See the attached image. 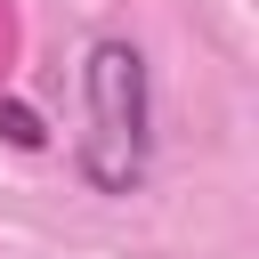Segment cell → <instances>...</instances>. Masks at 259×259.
Segmentation results:
<instances>
[{
	"mask_svg": "<svg viewBox=\"0 0 259 259\" xmlns=\"http://www.w3.org/2000/svg\"><path fill=\"white\" fill-rule=\"evenodd\" d=\"M81 97H89V138H81V178L97 194H138L154 162V89L138 40H89L81 57Z\"/></svg>",
	"mask_w": 259,
	"mask_h": 259,
	"instance_id": "cell-1",
	"label": "cell"
},
{
	"mask_svg": "<svg viewBox=\"0 0 259 259\" xmlns=\"http://www.w3.org/2000/svg\"><path fill=\"white\" fill-rule=\"evenodd\" d=\"M0 138H8V146H49L40 113H32V105H16V97H0Z\"/></svg>",
	"mask_w": 259,
	"mask_h": 259,
	"instance_id": "cell-2",
	"label": "cell"
}]
</instances>
